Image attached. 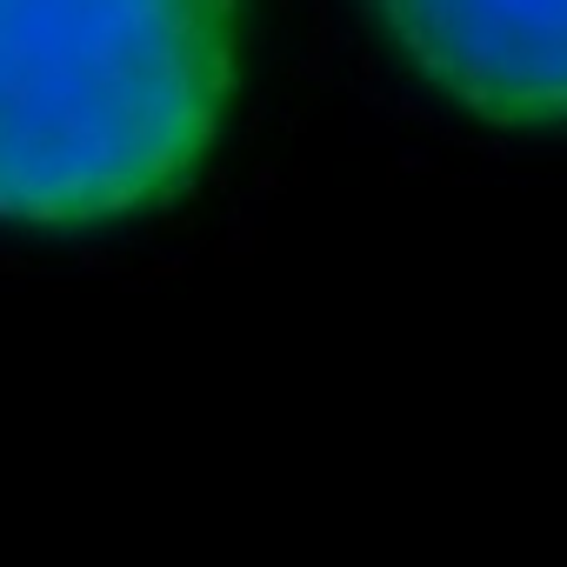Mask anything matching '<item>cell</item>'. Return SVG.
<instances>
[{
	"mask_svg": "<svg viewBox=\"0 0 567 567\" xmlns=\"http://www.w3.org/2000/svg\"><path fill=\"white\" fill-rule=\"evenodd\" d=\"M240 0H0V220L101 227L200 181Z\"/></svg>",
	"mask_w": 567,
	"mask_h": 567,
	"instance_id": "obj_1",
	"label": "cell"
},
{
	"mask_svg": "<svg viewBox=\"0 0 567 567\" xmlns=\"http://www.w3.org/2000/svg\"><path fill=\"white\" fill-rule=\"evenodd\" d=\"M368 14L454 107L507 127L567 121V0H368Z\"/></svg>",
	"mask_w": 567,
	"mask_h": 567,
	"instance_id": "obj_2",
	"label": "cell"
}]
</instances>
